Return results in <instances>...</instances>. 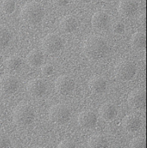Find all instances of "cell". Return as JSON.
<instances>
[{
    "instance_id": "1",
    "label": "cell",
    "mask_w": 147,
    "mask_h": 148,
    "mask_svg": "<svg viewBox=\"0 0 147 148\" xmlns=\"http://www.w3.org/2000/svg\"><path fill=\"white\" fill-rule=\"evenodd\" d=\"M84 52L89 58L100 59L105 57L109 53V44L103 37L92 35L86 38L84 41Z\"/></svg>"
},
{
    "instance_id": "2",
    "label": "cell",
    "mask_w": 147,
    "mask_h": 148,
    "mask_svg": "<svg viewBox=\"0 0 147 148\" xmlns=\"http://www.w3.org/2000/svg\"><path fill=\"white\" fill-rule=\"evenodd\" d=\"M45 10L41 3L32 1L25 4L21 10L20 16L22 21L30 25H37L43 20Z\"/></svg>"
},
{
    "instance_id": "3",
    "label": "cell",
    "mask_w": 147,
    "mask_h": 148,
    "mask_svg": "<svg viewBox=\"0 0 147 148\" xmlns=\"http://www.w3.org/2000/svg\"><path fill=\"white\" fill-rule=\"evenodd\" d=\"M35 115L33 108L29 104L22 103L14 109L13 112V120L19 126H25L33 122Z\"/></svg>"
},
{
    "instance_id": "4",
    "label": "cell",
    "mask_w": 147,
    "mask_h": 148,
    "mask_svg": "<svg viewBox=\"0 0 147 148\" xmlns=\"http://www.w3.org/2000/svg\"><path fill=\"white\" fill-rule=\"evenodd\" d=\"M71 111L68 107L63 105H57L52 107L49 111V118L55 124H63L71 119Z\"/></svg>"
},
{
    "instance_id": "5",
    "label": "cell",
    "mask_w": 147,
    "mask_h": 148,
    "mask_svg": "<svg viewBox=\"0 0 147 148\" xmlns=\"http://www.w3.org/2000/svg\"><path fill=\"white\" fill-rule=\"evenodd\" d=\"M63 45V40L56 34H48L42 40V48L48 54L56 53L61 50Z\"/></svg>"
},
{
    "instance_id": "6",
    "label": "cell",
    "mask_w": 147,
    "mask_h": 148,
    "mask_svg": "<svg viewBox=\"0 0 147 148\" xmlns=\"http://www.w3.org/2000/svg\"><path fill=\"white\" fill-rule=\"evenodd\" d=\"M116 75L123 81H129L134 77L136 74V67L133 63L123 61L118 64L115 69Z\"/></svg>"
},
{
    "instance_id": "7",
    "label": "cell",
    "mask_w": 147,
    "mask_h": 148,
    "mask_svg": "<svg viewBox=\"0 0 147 148\" xmlns=\"http://www.w3.org/2000/svg\"><path fill=\"white\" fill-rule=\"evenodd\" d=\"M129 107L133 109L140 110L144 108L146 105V92L144 89L137 88L129 93L128 99Z\"/></svg>"
},
{
    "instance_id": "8",
    "label": "cell",
    "mask_w": 147,
    "mask_h": 148,
    "mask_svg": "<svg viewBox=\"0 0 147 148\" xmlns=\"http://www.w3.org/2000/svg\"><path fill=\"white\" fill-rule=\"evenodd\" d=\"M75 88V82L69 76H60L55 82L56 91L63 95H68L73 92Z\"/></svg>"
},
{
    "instance_id": "9",
    "label": "cell",
    "mask_w": 147,
    "mask_h": 148,
    "mask_svg": "<svg viewBox=\"0 0 147 148\" xmlns=\"http://www.w3.org/2000/svg\"><path fill=\"white\" fill-rule=\"evenodd\" d=\"M18 80L12 75L6 74L0 78V90L6 95L16 92L18 90Z\"/></svg>"
},
{
    "instance_id": "10",
    "label": "cell",
    "mask_w": 147,
    "mask_h": 148,
    "mask_svg": "<svg viewBox=\"0 0 147 148\" xmlns=\"http://www.w3.org/2000/svg\"><path fill=\"white\" fill-rule=\"evenodd\" d=\"M27 90L31 96L40 97L46 94L47 91V84L43 79L35 78L31 79L27 84Z\"/></svg>"
},
{
    "instance_id": "11",
    "label": "cell",
    "mask_w": 147,
    "mask_h": 148,
    "mask_svg": "<svg viewBox=\"0 0 147 148\" xmlns=\"http://www.w3.org/2000/svg\"><path fill=\"white\" fill-rule=\"evenodd\" d=\"M138 10L136 0H121L118 6V12L121 16H130L134 15Z\"/></svg>"
},
{
    "instance_id": "12",
    "label": "cell",
    "mask_w": 147,
    "mask_h": 148,
    "mask_svg": "<svg viewBox=\"0 0 147 148\" xmlns=\"http://www.w3.org/2000/svg\"><path fill=\"white\" fill-rule=\"evenodd\" d=\"M122 125L125 130L128 132H136L142 126V120L136 114L127 115L123 119Z\"/></svg>"
},
{
    "instance_id": "13",
    "label": "cell",
    "mask_w": 147,
    "mask_h": 148,
    "mask_svg": "<svg viewBox=\"0 0 147 148\" xmlns=\"http://www.w3.org/2000/svg\"><path fill=\"white\" fill-rule=\"evenodd\" d=\"M78 122L82 126L87 128L94 127L97 123V116L91 110H85L80 113Z\"/></svg>"
},
{
    "instance_id": "14",
    "label": "cell",
    "mask_w": 147,
    "mask_h": 148,
    "mask_svg": "<svg viewBox=\"0 0 147 148\" xmlns=\"http://www.w3.org/2000/svg\"><path fill=\"white\" fill-rule=\"evenodd\" d=\"M60 29L65 34H71L75 32L78 27V21L73 16H64L60 21Z\"/></svg>"
},
{
    "instance_id": "15",
    "label": "cell",
    "mask_w": 147,
    "mask_h": 148,
    "mask_svg": "<svg viewBox=\"0 0 147 148\" xmlns=\"http://www.w3.org/2000/svg\"><path fill=\"white\" fill-rule=\"evenodd\" d=\"M99 116L106 121H111L115 118L117 114L116 107L111 103H105L99 108Z\"/></svg>"
},
{
    "instance_id": "16",
    "label": "cell",
    "mask_w": 147,
    "mask_h": 148,
    "mask_svg": "<svg viewBox=\"0 0 147 148\" xmlns=\"http://www.w3.org/2000/svg\"><path fill=\"white\" fill-rule=\"evenodd\" d=\"M109 21V16L104 12H97L93 15L92 18V25L94 28L104 29L107 26Z\"/></svg>"
},
{
    "instance_id": "17",
    "label": "cell",
    "mask_w": 147,
    "mask_h": 148,
    "mask_svg": "<svg viewBox=\"0 0 147 148\" xmlns=\"http://www.w3.org/2000/svg\"><path fill=\"white\" fill-rule=\"evenodd\" d=\"M90 87L94 93L100 94L106 90V82L103 77L99 75H94L90 79Z\"/></svg>"
},
{
    "instance_id": "18",
    "label": "cell",
    "mask_w": 147,
    "mask_h": 148,
    "mask_svg": "<svg viewBox=\"0 0 147 148\" xmlns=\"http://www.w3.org/2000/svg\"><path fill=\"white\" fill-rule=\"evenodd\" d=\"M27 63L31 67L36 68L42 65L44 62V54L41 50H33L29 53L27 57Z\"/></svg>"
},
{
    "instance_id": "19",
    "label": "cell",
    "mask_w": 147,
    "mask_h": 148,
    "mask_svg": "<svg viewBox=\"0 0 147 148\" xmlns=\"http://www.w3.org/2000/svg\"><path fill=\"white\" fill-rule=\"evenodd\" d=\"M12 40V33L10 29L4 25H0V50L6 48Z\"/></svg>"
},
{
    "instance_id": "20",
    "label": "cell",
    "mask_w": 147,
    "mask_h": 148,
    "mask_svg": "<svg viewBox=\"0 0 147 148\" xmlns=\"http://www.w3.org/2000/svg\"><path fill=\"white\" fill-rule=\"evenodd\" d=\"M131 45L136 50H142L146 48V36L144 34L138 32L131 37Z\"/></svg>"
},
{
    "instance_id": "21",
    "label": "cell",
    "mask_w": 147,
    "mask_h": 148,
    "mask_svg": "<svg viewBox=\"0 0 147 148\" xmlns=\"http://www.w3.org/2000/svg\"><path fill=\"white\" fill-rule=\"evenodd\" d=\"M89 145L90 147H107L109 143L103 136H92L89 140Z\"/></svg>"
},
{
    "instance_id": "22",
    "label": "cell",
    "mask_w": 147,
    "mask_h": 148,
    "mask_svg": "<svg viewBox=\"0 0 147 148\" xmlns=\"http://www.w3.org/2000/svg\"><path fill=\"white\" fill-rule=\"evenodd\" d=\"M22 59L19 56H12L7 58L6 61H5V66L8 69L14 71V70L19 69L22 65Z\"/></svg>"
},
{
    "instance_id": "23",
    "label": "cell",
    "mask_w": 147,
    "mask_h": 148,
    "mask_svg": "<svg viewBox=\"0 0 147 148\" xmlns=\"http://www.w3.org/2000/svg\"><path fill=\"white\" fill-rule=\"evenodd\" d=\"M1 10L5 14L10 15L16 10V3L14 0H4L1 5Z\"/></svg>"
},
{
    "instance_id": "24",
    "label": "cell",
    "mask_w": 147,
    "mask_h": 148,
    "mask_svg": "<svg viewBox=\"0 0 147 148\" xmlns=\"http://www.w3.org/2000/svg\"><path fill=\"white\" fill-rule=\"evenodd\" d=\"M41 71L42 75H45V76H50L54 72V67L52 64H45V65L42 66Z\"/></svg>"
},
{
    "instance_id": "25",
    "label": "cell",
    "mask_w": 147,
    "mask_h": 148,
    "mask_svg": "<svg viewBox=\"0 0 147 148\" xmlns=\"http://www.w3.org/2000/svg\"><path fill=\"white\" fill-rule=\"evenodd\" d=\"M112 30L115 34H121L125 32V25L121 22H116L112 27Z\"/></svg>"
},
{
    "instance_id": "26",
    "label": "cell",
    "mask_w": 147,
    "mask_h": 148,
    "mask_svg": "<svg viewBox=\"0 0 147 148\" xmlns=\"http://www.w3.org/2000/svg\"><path fill=\"white\" fill-rule=\"evenodd\" d=\"M145 145H146V143H145L144 138L137 137L131 142L129 145L131 146V147H144Z\"/></svg>"
},
{
    "instance_id": "27",
    "label": "cell",
    "mask_w": 147,
    "mask_h": 148,
    "mask_svg": "<svg viewBox=\"0 0 147 148\" xmlns=\"http://www.w3.org/2000/svg\"><path fill=\"white\" fill-rule=\"evenodd\" d=\"M10 145L9 138L3 134H0V147H7Z\"/></svg>"
},
{
    "instance_id": "28",
    "label": "cell",
    "mask_w": 147,
    "mask_h": 148,
    "mask_svg": "<svg viewBox=\"0 0 147 148\" xmlns=\"http://www.w3.org/2000/svg\"><path fill=\"white\" fill-rule=\"evenodd\" d=\"M56 5L59 6H65L69 3V0H53Z\"/></svg>"
},
{
    "instance_id": "29",
    "label": "cell",
    "mask_w": 147,
    "mask_h": 148,
    "mask_svg": "<svg viewBox=\"0 0 147 148\" xmlns=\"http://www.w3.org/2000/svg\"><path fill=\"white\" fill-rule=\"evenodd\" d=\"M59 146V147H71L73 145L71 143H69V142L65 141V143H62L61 144H60Z\"/></svg>"
},
{
    "instance_id": "30",
    "label": "cell",
    "mask_w": 147,
    "mask_h": 148,
    "mask_svg": "<svg viewBox=\"0 0 147 148\" xmlns=\"http://www.w3.org/2000/svg\"><path fill=\"white\" fill-rule=\"evenodd\" d=\"M79 2H82V3H89L92 0H78Z\"/></svg>"
},
{
    "instance_id": "31",
    "label": "cell",
    "mask_w": 147,
    "mask_h": 148,
    "mask_svg": "<svg viewBox=\"0 0 147 148\" xmlns=\"http://www.w3.org/2000/svg\"><path fill=\"white\" fill-rule=\"evenodd\" d=\"M3 56L1 55V54H0V65L3 63Z\"/></svg>"
},
{
    "instance_id": "32",
    "label": "cell",
    "mask_w": 147,
    "mask_h": 148,
    "mask_svg": "<svg viewBox=\"0 0 147 148\" xmlns=\"http://www.w3.org/2000/svg\"><path fill=\"white\" fill-rule=\"evenodd\" d=\"M102 1H104V2L109 3V2H111V1H113L114 0H102Z\"/></svg>"
}]
</instances>
